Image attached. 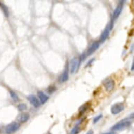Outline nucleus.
<instances>
[{
  "instance_id": "nucleus-20",
  "label": "nucleus",
  "mask_w": 134,
  "mask_h": 134,
  "mask_svg": "<svg viewBox=\"0 0 134 134\" xmlns=\"http://www.w3.org/2000/svg\"><path fill=\"white\" fill-rule=\"evenodd\" d=\"M86 134H93V131L92 130H90V131H88Z\"/></svg>"
},
{
  "instance_id": "nucleus-7",
  "label": "nucleus",
  "mask_w": 134,
  "mask_h": 134,
  "mask_svg": "<svg viewBox=\"0 0 134 134\" xmlns=\"http://www.w3.org/2000/svg\"><path fill=\"white\" fill-rule=\"evenodd\" d=\"M100 46V42H95L92 43V44L91 45L90 47L88 48L86 52V56H90L92 53H93L96 50H97Z\"/></svg>"
},
{
  "instance_id": "nucleus-12",
  "label": "nucleus",
  "mask_w": 134,
  "mask_h": 134,
  "mask_svg": "<svg viewBox=\"0 0 134 134\" xmlns=\"http://www.w3.org/2000/svg\"><path fill=\"white\" fill-rule=\"evenodd\" d=\"M37 94H38L39 100H40V102H41V103H42V104H44V103H46L47 100H49V96L46 95L45 93L42 91H39Z\"/></svg>"
},
{
  "instance_id": "nucleus-10",
  "label": "nucleus",
  "mask_w": 134,
  "mask_h": 134,
  "mask_svg": "<svg viewBox=\"0 0 134 134\" xmlns=\"http://www.w3.org/2000/svg\"><path fill=\"white\" fill-rule=\"evenodd\" d=\"M28 100L31 104L33 105V106H34L35 107H39L40 106V102L38 99H37V97H35V95H30L28 96Z\"/></svg>"
},
{
  "instance_id": "nucleus-11",
  "label": "nucleus",
  "mask_w": 134,
  "mask_h": 134,
  "mask_svg": "<svg viewBox=\"0 0 134 134\" xmlns=\"http://www.w3.org/2000/svg\"><path fill=\"white\" fill-rule=\"evenodd\" d=\"M29 119H30L29 114L23 112V113L19 114L18 118H17V120H18V122L21 123H25L29 120Z\"/></svg>"
},
{
  "instance_id": "nucleus-15",
  "label": "nucleus",
  "mask_w": 134,
  "mask_h": 134,
  "mask_svg": "<svg viewBox=\"0 0 134 134\" xmlns=\"http://www.w3.org/2000/svg\"><path fill=\"white\" fill-rule=\"evenodd\" d=\"M79 131H80V127H79V126L77 124L72 129L71 132H70V134H78V133Z\"/></svg>"
},
{
  "instance_id": "nucleus-8",
  "label": "nucleus",
  "mask_w": 134,
  "mask_h": 134,
  "mask_svg": "<svg viewBox=\"0 0 134 134\" xmlns=\"http://www.w3.org/2000/svg\"><path fill=\"white\" fill-rule=\"evenodd\" d=\"M68 79H69V64L67 63V65L65 66V70L62 73V76H60V82L64 83L68 80Z\"/></svg>"
},
{
  "instance_id": "nucleus-13",
  "label": "nucleus",
  "mask_w": 134,
  "mask_h": 134,
  "mask_svg": "<svg viewBox=\"0 0 134 134\" xmlns=\"http://www.w3.org/2000/svg\"><path fill=\"white\" fill-rule=\"evenodd\" d=\"M90 105L91 104L89 103H85L84 105H83L79 108V114H83L84 113H85V112L89 108V106H90Z\"/></svg>"
},
{
  "instance_id": "nucleus-5",
  "label": "nucleus",
  "mask_w": 134,
  "mask_h": 134,
  "mask_svg": "<svg viewBox=\"0 0 134 134\" xmlns=\"http://www.w3.org/2000/svg\"><path fill=\"white\" fill-rule=\"evenodd\" d=\"M81 60V58H74L71 60V62H70V72L72 74L77 71V69L79 67V65H80Z\"/></svg>"
},
{
  "instance_id": "nucleus-3",
  "label": "nucleus",
  "mask_w": 134,
  "mask_h": 134,
  "mask_svg": "<svg viewBox=\"0 0 134 134\" xmlns=\"http://www.w3.org/2000/svg\"><path fill=\"white\" fill-rule=\"evenodd\" d=\"M112 27H113V24H112V22L111 21V23H109L105 29L103 30V32L100 35V42H104L105 40H106L109 37V35H110V32L111 31V30L112 29Z\"/></svg>"
},
{
  "instance_id": "nucleus-16",
  "label": "nucleus",
  "mask_w": 134,
  "mask_h": 134,
  "mask_svg": "<svg viewBox=\"0 0 134 134\" xmlns=\"http://www.w3.org/2000/svg\"><path fill=\"white\" fill-rule=\"evenodd\" d=\"M18 109L20 111H25L26 109H27V105L25 104H23V103H21L18 105Z\"/></svg>"
},
{
  "instance_id": "nucleus-21",
  "label": "nucleus",
  "mask_w": 134,
  "mask_h": 134,
  "mask_svg": "<svg viewBox=\"0 0 134 134\" xmlns=\"http://www.w3.org/2000/svg\"><path fill=\"white\" fill-rule=\"evenodd\" d=\"M133 67H134V64H133V63H132V66H131V70H132V71L133 70Z\"/></svg>"
},
{
  "instance_id": "nucleus-19",
  "label": "nucleus",
  "mask_w": 134,
  "mask_h": 134,
  "mask_svg": "<svg viewBox=\"0 0 134 134\" xmlns=\"http://www.w3.org/2000/svg\"><path fill=\"white\" fill-rule=\"evenodd\" d=\"M94 60H95V58H92V59H91V60H89V61H88V63H87V64H86V67H88V65H91V63H92V62H93V61H94Z\"/></svg>"
},
{
  "instance_id": "nucleus-4",
  "label": "nucleus",
  "mask_w": 134,
  "mask_h": 134,
  "mask_svg": "<svg viewBox=\"0 0 134 134\" xmlns=\"http://www.w3.org/2000/svg\"><path fill=\"white\" fill-rule=\"evenodd\" d=\"M20 128V124L18 122H12L7 125L6 127V133L7 134H13L16 131H17Z\"/></svg>"
},
{
  "instance_id": "nucleus-6",
  "label": "nucleus",
  "mask_w": 134,
  "mask_h": 134,
  "mask_svg": "<svg viewBox=\"0 0 134 134\" xmlns=\"http://www.w3.org/2000/svg\"><path fill=\"white\" fill-rule=\"evenodd\" d=\"M124 109V105L122 103H117L113 105L111 107V113L114 115L120 113Z\"/></svg>"
},
{
  "instance_id": "nucleus-9",
  "label": "nucleus",
  "mask_w": 134,
  "mask_h": 134,
  "mask_svg": "<svg viewBox=\"0 0 134 134\" xmlns=\"http://www.w3.org/2000/svg\"><path fill=\"white\" fill-rule=\"evenodd\" d=\"M122 4L118 5L117 7V8L114 11L113 14H112V22H113V21L116 20L118 17L119 16V15H120L121 13H122Z\"/></svg>"
},
{
  "instance_id": "nucleus-14",
  "label": "nucleus",
  "mask_w": 134,
  "mask_h": 134,
  "mask_svg": "<svg viewBox=\"0 0 134 134\" xmlns=\"http://www.w3.org/2000/svg\"><path fill=\"white\" fill-rule=\"evenodd\" d=\"M10 95L13 99V100L15 102H17L19 100V97L18 95H17L16 93H15L14 91H10Z\"/></svg>"
},
{
  "instance_id": "nucleus-22",
  "label": "nucleus",
  "mask_w": 134,
  "mask_h": 134,
  "mask_svg": "<svg viewBox=\"0 0 134 134\" xmlns=\"http://www.w3.org/2000/svg\"><path fill=\"white\" fill-rule=\"evenodd\" d=\"M103 134H114V133H103Z\"/></svg>"
},
{
  "instance_id": "nucleus-2",
  "label": "nucleus",
  "mask_w": 134,
  "mask_h": 134,
  "mask_svg": "<svg viewBox=\"0 0 134 134\" xmlns=\"http://www.w3.org/2000/svg\"><path fill=\"white\" fill-rule=\"evenodd\" d=\"M103 85L107 91H112L115 86V81L113 79L107 78L103 81Z\"/></svg>"
},
{
  "instance_id": "nucleus-18",
  "label": "nucleus",
  "mask_w": 134,
  "mask_h": 134,
  "mask_svg": "<svg viewBox=\"0 0 134 134\" xmlns=\"http://www.w3.org/2000/svg\"><path fill=\"white\" fill-rule=\"evenodd\" d=\"M55 90H56V87L52 86V87H50V88H48V92H49V93H52Z\"/></svg>"
},
{
  "instance_id": "nucleus-1",
  "label": "nucleus",
  "mask_w": 134,
  "mask_h": 134,
  "mask_svg": "<svg viewBox=\"0 0 134 134\" xmlns=\"http://www.w3.org/2000/svg\"><path fill=\"white\" fill-rule=\"evenodd\" d=\"M131 124V122L128 120H124L119 122L117 123L112 127L111 129L112 131H120V130L124 129L126 128L129 127Z\"/></svg>"
},
{
  "instance_id": "nucleus-17",
  "label": "nucleus",
  "mask_w": 134,
  "mask_h": 134,
  "mask_svg": "<svg viewBox=\"0 0 134 134\" xmlns=\"http://www.w3.org/2000/svg\"><path fill=\"white\" fill-rule=\"evenodd\" d=\"M102 117H103V115H102V114H99V115H98L97 117H95L93 119V123H94V124L97 123Z\"/></svg>"
}]
</instances>
